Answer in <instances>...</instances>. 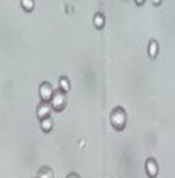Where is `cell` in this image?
Masks as SVG:
<instances>
[{"label": "cell", "mask_w": 175, "mask_h": 178, "mask_svg": "<svg viewBox=\"0 0 175 178\" xmlns=\"http://www.w3.org/2000/svg\"><path fill=\"white\" fill-rule=\"evenodd\" d=\"M149 52H150L151 56H156V53H157V44L156 42H151L150 44V49H149Z\"/></svg>", "instance_id": "cell-9"}, {"label": "cell", "mask_w": 175, "mask_h": 178, "mask_svg": "<svg viewBox=\"0 0 175 178\" xmlns=\"http://www.w3.org/2000/svg\"><path fill=\"white\" fill-rule=\"evenodd\" d=\"M112 122H113V125H116V126H122V125H123V122H125V115L122 114L120 111H116V112H113V115H112Z\"/></svg>", "instance_id": "cell-3"}, {"label": "cell", "mask_w": 175, "mask_h": 178, "mask_svg": "<svg viewBox=\"0 0 175 178\" xmlns=\"http://www.w3.org/2000/svg\"><path fill=\"white\" fill-rule=\"evenodd\" d=\"M52 105L56 109H60L64 105V96L62 93H57L55 96H52Z\"/></svg>", "instance_id": "cell-2"}, {"label": "cell", "mask_w": 175, "mask_h": 178, "mask_svg": "<svg viewBox=\"0 0 175 178\" xmlns=\"http://www.w3.org/2000/svg\"><path fill=\"white\" fill-rule=\"evenodd\" d=\"M39 94H41V98L44 100V101H49L50 98H52V89H50L49 84H42L41 86V89H39Z\"/></svg>", "instance_id": "cell-1"}, {"label": "cell", "mask_w": 175, "mask_h": 178, "mask_svg": "<svg viewBox=\"0 0 175 178\" xmlns=\"http://www.w3.org/2000/svg\"><path fill=\"white\" fill-rule=\"evenodd\" d=\"M136 1H137V3H143L144 0H136Z\"/></svg>", "instance_id": "cell-12"}, {"label": "cell", "mask_w": 175, "mask_h": 178, "mask_svg": "<svg viewBox=\"0 0 175 178\" xmlns=\"http://www.w3.org/2000/svg\"><path fill=\"white\" fill-rule=\"evenodd\" d=\"M153 1H154V3H158V1H160V0H153Z\"/></svg>", "instance_id": "cell-13"}, {"label": "cell", "mask_w": 175, "mask_h": 178, "mask_svg": "<svg viewBox=\"0 0 175 178\" xmlns=\"http://www.w3.org/2000/svg\"><path fill=\"white\" fill-rule=\"evenodd\" d=\"M49 111H50V108L48 107V105H42L41 108L38 109V116L45 118V116H48V115H49Z\"/></svg>", "instance_id": "cell-5"}, {"label": "cell", "mask_w": 175, "mask_h": 178, "mask_svg": "<svg viewBox=\"0 0 175 178\" xmlns=\"http://www.w3.org/2000/svg\"><path fill=\"white\" fill-rule=\"evenodd\" d=\"M39 178H52V174H50L49 170H44L39 174Z\"/></svg>", "instance_id": "cell-11"}, {"label": "cell", "mask_w": 175, "mask_h": 178, "mask_svg": "<svg viewBox=\"0 0 175 178\" xmlns=\"http://www.w3.org/2000/svg\"><path fill=\"white\" fill-rule=\"evenodd\" d=\"M94 23H95V26L98 27V28H101V27H102V24H104V18H102L101 16H97V17L94 18Z\"/></svg>", "instance_id": "cell-8"}, {"label": "cell", "mask_w": 175, "mask_h": 178, "mask_svg": "<svg viewBox=\"0 0 175 178\" xmlns=\"http://www.w3.org/2000/svg\"><path fill=\"white\" fill-rule=\"evenodd\" d=\"M147 172L150 174L151 177H154L157 174V167H156V164H154V161H151V160L147 161Z\"/></svg>", "instance_id": "cell-4"}, {"label": "cell", "mask_w": 175, "mask_h": 178, "mask_svg": "<svg viewBox=\"0 0 175 178\" xmlns=\"http://www.w3.org/2000/svg\"><path fill=\"white\" fill-rule=\"evenodd\" d=\"M41 125H42V129H44L45 132H48L52 129V121H50L49 118H44L42 122H41Z\"/></svg>", "instance_id": "cell-6"}, {"label": "cell", "mask_w": 175, "mask_h": 178, "mask_svg": "<svg viewBox=\"0 0 175 178\" xmlns=\"http://www.w3.org/2000/svg\"><path fill=\"white\" fill-rule=\"evenodd\" d=\"M21 3H23L24 10H27V11H31L34 9V1L32 0H21Z\"/></svg>", "instance_id": "cell-7"}, {"label": "cell", "mask_w": 175, "mask_h": 178, "mask_svg": "<svg viewBox=\"0 0 175 178\" xmlns=\"http://www.w3.org/2000/svg\"><path fill=\"white\" fill-rule=\"evenodd\" d=\"M60 87H62L63 91H67L69 90V83L66 79H60Z\"/></svg>", "instance_id": "cell-10"}]
</instances>
